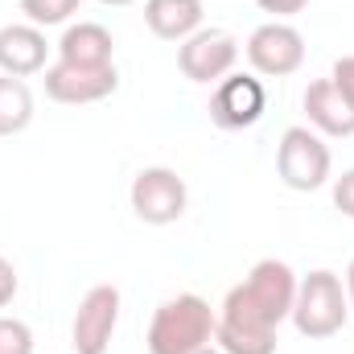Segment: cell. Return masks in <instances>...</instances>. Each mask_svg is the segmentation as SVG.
<instances>
[{"instance_id": "2", "label": "cell", "mask_w": 354, "mask_h": 354, "mask_svg": "<svg viewBox=\"0 0 354 354\" xmlns=\"http://www.w3.org/2000/svg\"><path fill=\"white\" fill-rule=\"evenodd\" d=\"M214 309L194 297V292H181L174 301H165L157 313H153V326H149V354H189L202 351L210 338H214Z\"/></svg>"}, {"instance_id": "6", "label": "cell", "mask_w": 354, "mask_h": 354, "mask_svg": "<svg viewBox=\"0 0 354 354\" xmlns=\"http://www.w3.org/2000/svg\"><path fill=\"white\" fill-rule=\"evenodd\" d=\"M115 317H120V288L115 284H95L79 313H75V330H71V346L79 354H107L111 342V330H115Z\"/></svg>"}, {"instance_id": "4", "label": "cell", "mask_w": 354, "mask_h": 354, "mask_svg": "<svg viewBox=\"0 0 354 354\" xmlns=\"http://www.w3.org/2000/svg\"><path fill=\"white\" fill-rule=\"evenodd\" d=\"M276 174L292 189H317L330 177V149L309 128H288L276 149Z\"/></svg>"}, {"instance_id": "12", "label": "cell", "mask_w": 354, "mask_h": 354, "mask_svg": "<svg viewBox=\"0 0 354 354\" xmlns=\"http://www.w3.org/2000/svg\"><path fill=\"white\" fill-rule=\"evenodd\" d=\"M46 66V37L33 25H4L0 29V71L21 79Z\"/></svg>"}, {"instance_id": "21", "label": "cell", "mask_w": 354, "mask_h": 354, "mask_svg": "<svg viewBox=\"0 0 354 354\" xmlns=\"http://www.w3.org/2000/svg\"><path fill=\"white\" fill-rule=\"evenodd\" d=\"M260 8L264 12H301V8H309V0H260Z\"/></svg>"}, {"instance_id": "3", "label": "cell", "mask_w": 354, "mask_h": 354, "mask_svg": "<svg viewBox=\"0 0 354 354\" xmlns=\"http://www.w3.org/2000/svg\"><path fill=\"white\" fill-rule=\"evenodd\" d=\"M292 322L305 338H330L346 326V292L342 280L334 272H309L297 284V301H292Z\"/></svg>"}, {"instance_id": "15", "label": "cell", "mask_w": 354, "mask_h": 354, "mask_svg": "<svg viewBox=\"0 0 354 354\" xmlns=\"http://www.w3.org/2000/svg\"><path fill=\"white\" fill-rule=\"evenodd\" d=\"M29 120H33V95H29V87L21 79L4 75L0 79V136L21 132Z\"/></svg>"}, {"instance_id": "17", "label": "cell", "mask_w": 354, "mask_h": 354, "mask_svg": "<svg viewBox=\"0 0 354 354\" xmlns=\"http://www.w3.org/2000/svg\"><path fill=\"white\" fill-rule=\"evenodd\" d=\"M0 354H33V334L17 317H0Z\"/></svg>"}, {"instance_id": "7", "label": "cell", "mask_w": 354, "mask_h": 354, "mask_svg": "<svg viewBox=\"0 0 354 354\" xmlns=\"http://www.w3.org/2000/svg\"><path fill=\"white\" fill-rule=\"evenodd\" d=\"M264 83L260 79H252V75H231V79H223L214 95H210V120L218 124V128H227V132H235V128H252L260 115H264Z\"/></svg>"}, {"instance_id": "11", "label": "cell", "mask_w": 354, "mask_h": 354, "mask_svg": "<svg viewBox=\"0 0 354 354\" xmlns=\"http://www.w3.org/2000/svg\"><path fill=\"white\" fill-rule=\"evenodd\" d=\"M305 111H309V120H313L322 132H330V136H351L354 132V103L338 91L334 79L309 83V91H305Z\"/></svg>"}, {"instance_id": "22", "label": "cell", "mask_w": 354, "mask_h": 354, "mask_svg": "<svg viewBox=\"0 0 354 354\" xmlns=\"http://www.w3.org/2000/svg\"><path fill=\"white\" fill-rule=\"evenodd\" d=\"M346 284H351V305H354V264H351V272H346Z\"/></svg>"}, {"instance_id": "18", "label": "cell", "mask_w": 354, "mask_h": 354, "mask_svg": "<svg viewBox=\"0 0 354 354\" xmlns=\"http://www.w3.org/2000/svg\"><path fill=\"white\" fill-rule=\"evenodd\" d=\"M334 206L354 218V169H346V174L334 181Z\"/></svg>"}, {"instance_id": "16", "label": "cell", "mask_w": 354, "mask_h": 354, "mask_svg": "<svg viewBox=\"0 0 354 354\" xmlns=\"http://www.w3.org/2000/svg\"><path fill=\"white\" fill-rule=\"evenodd\" d=\"M79 4H83V0H21V8H25L37 25H58V21H66L71 12H79Z\"/></svg>"}, {"instance_id": "10", "label": "cell", "mask_w": 354, "mask_h": 354, "mask_svg": "<svg viewBox=\"0 0 354 354\" xmlns=\"http://www.w3.org/2000/svg\"><path fill=\"white\" fill-rule=\"evenodd\" d=\"M120 87L115 66H75V62H58L46 71V95L58 103H95L103 95Z\"/></svg>"}, {"instance_id": "14", "label": "cell", "mask_w": 354, "mask_h": 354, "mask_svg": "<svg viewBox=\"0 0 354 354\" xmlns=\"http://www.w3.org/2000/svg\"><path fill=\"white\" fill-rule=\"evenodd\" d=\"M145 21L157 37H185L202 21V0H145Z\"/></svg>"}, {"instance_id": "9", "label": "cell", "mask_w": 354, "mask_h": 354, "mask_svg": "<svg viewBox=\"0 0 354 354\" xmlns=\"http://www.w3.org/2000/svg\"><path fill=\"white\" fill-rule=\"evenodd\" d=\"M305 58V41L292 25H260L252 37H248V62L260 71V75H292Z\"/></svg>"}, {"instance_id": "19", "label": "cell", "mask_w": 354, "mask_h": 354, "mask_svg": "<svg viewBox=\"0 0 354 354\" xmlns=\"http://www.w3.org/2000/svg\"><path fill=\"white\" fill-rule=\"evenodd\" d=\"M330 79H334V83H338V91H342V95L354 103V54H351V58H338V62H334V75H330Z\"/></svg>"}, {"instance_id": "20", "label": "cell", "mask_w": 354, "mask_h": 354, "mask_svg": "<svg viewBox=\"0 0 354 354\" xmlns=\"http://www.w3.org/2000/svg\"><path fill=\"white\" fill-rule=\"evenodd\" d=\"M12 297H17V272H12V264L0 256V309H4Z\"/></svg>"}, {"instance_id": "13", "label": "cell", "mask_w": 354, "mask_h": 354, "mask_svg": "<svg viewBox=\"0 0 354 354\" xmlns=\"http://www.w3.org/2000/svg\"><path fill=\"white\" fill-rule=\"evenodd\" d=\"M111 50H115V41L99 21L71 25L62 33V41H58L62 62H75V66H111Z\"/></svg>"}, {"instance_id": "23", "label": "cell", "mask_w": 354, "mask_h": 354, "mask_svg": "<svg viewBox=\"0 0 354 354\" xmlns=\"http://www.w3.org/2000/svg\"><path fill=\"white\" fill-rule=\"evenodd\" d=\"M189 354H223V351H210V346H202V351H189Z\"/></svg>"}, {"instance_id": "8", "label": "cell", "mask_w": 354, "mask_h": 354, "mask_svg": "<svg viewBox=\"0 0 354 354\" xmlns=\"http://www.w3.org/2000/svg\"><path fill=\"white\" fill-rule=\"evenodd\" d=\"M235 54H239V46L231 41V33H223V29H202V33H194V37L177 50V66H181V75L194 79V83H214V79H223V75L235 66Z\"/></svg>"}, {"instance_id": "5", "label": "cell", "mask_w": 354, "mask_h": 354, "mask_svg": "<svg viewBox=\"0 0 354 354\" xmlns=\"http://www.w3.org/2000/svg\"><path fill=\"white\" fill-rule=\"evenodd\" d=\"M185 202H189L185 181H181L174 169H165V165L140 169L136 181H132V210H136L145 223H157V227L177 223V218L185 214Z\"/></svg>"}, {"instance_id": "1", "label": "cell", "mask_w": 354, "mask_h": 354, "mask_svg": "<svg viewBox=\"0 0 354 354\" xmlns=\"http://www.w3.org/2000/svg\"><path fill=\"white\" fill-rule=\"evenodd\" d=\"M297 301V276L284 260H260L248 272L243 284H235L223 301V317L227 326H243V330H276Z\"/></svg>"}]
</instances>
